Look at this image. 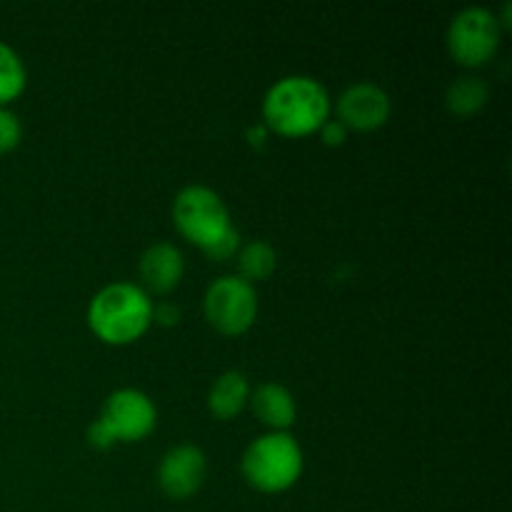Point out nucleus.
<instances>
[{"instance_id": "nucleus-1", "label": "nucleus", "mask_w": 512, "mask_h": 512, "mask_svg": "<svg viewBox=\"0 0 512 512\" xmlns=\"http://www.w3.org/2000/svg\"><path fill=\"white\" fill-rule=\"evenodd\" d=\"M328 118V90L315 78H308V75H288V78H280L265 93V128L283 135V138H305L310 133H318Z\"/></svg>"}, {"instance_id": "nucleus-2", "label": "nucleus", "mask_w": 512, "mask_h": 512, "mask_svg": "<svg viewBox=\"0 0 512 512\" xmlns=\"http://www.w3.org/2000/svg\"><path fill=\"white\" fill-rule=\"evenodd\" d=\"M88 325L108 345H130L153 325V300L140 285L113 283L88 305Z\"/></svg>"}, {"instance_id": "nucleus-3", "label": "nucleus", "mask_w": 512, "mask_h": 512, "mask_svg": "<svg viewBox=\"0 0 512 512\" xmlns=\"http://www.w3.org/2000/svg\"><path fill=\"white\" fill-rule=\"evenodd\" d=\"M243 478L260 493H285L303 475V450L288 433H268L248 445Z\"/></svg>"}, {"instance_id": "nucleus-4", "label": "nucleus", "mask_w": 512, "mask_h": 512, "mask_svg": "<svg viewBox=\"0 0 512 512\" xmlns=\"http://www.w3.org/2000/svg\"><path fill=\"white\" fill-rule=\"evenodd\" d=\"M173 223L178 233L198 245L203 253H208L218 240L235 230L228 205L215 190L205 185H188L180 190L173 203Z\"/></svg>"}, {"instance_id": "nucleus-5", "label": "nucleus", "mask_w": 512, "mask_h": 512, "mask_svg": "<svg viewBox=\"0 0 512 512\" xmlns=\"http://www.w3.org/2000/svg\"><path fill=\"white\" fill-rule=\"evenodd\" d=\"M205 318L220 335H243L258 318V293L238 275L218 278L205 293Z\"/></svg>"}, {"instance_id": "nucleus-6", "label": "nucleus", "mask_w": 512, "mask_h": 512, "mask_svg": "<svg viewBox=\"0 0 512 512\" xmlns=\"http://www.w3.org/2000/svg\"><path fill=\"white\" fill-rule=\"evenodd\" d=\"M500 45V23L488 8H465L448 28V50L465 68L488 63Z\"/></svg>"}, {"instance_id": "nucleus-7", "label": "nucleus", "mask_w": 512, "mask_h": 512, "mask_svg": "<svg viewBox=\"0 0 512 512\" xmlns=\"http://www.w3.org/2000/svg\"><path fill=\"white\" fill-rule=\"evenodd\" d=\"M158 420L153 400L133 388L115 390L105 398L98 423L113 443H138L148 438Z\"/></svg>"}, {"instance_id": "nucleus-8", "label": "nucleus", "mask_w": 512, "mask_h": 512, "mask_svg": "<svg viewBox=\"0 0 512 512\" xmlns=\"http://www.w3.org/2000/svg\"><path fill=\"white\" fill-rule=\"evenodd\" d=\"M205 473H208V460H205L203 450L195 448V445H178V448L168 450L160 460V490L170 500L193 498L203 488Z\"/></svg>"}, {"instance_id": "nucleus-9", "label": "nucleus", "mask_w": 512, "mask_h": 512, "mask_svg": "<svg viewBox=\"0 0 512 512\" xmlns=\"http://www.w3.org/2000/svg\"><path fill=\"white\" fill-rule=\"evenodd\" d=\"M338 118L348 130L370 133L388 123L390 98L380 85L355 83L338 98Z\"/></svg>"}, {"instance_id": "nucleus-10", "label": "nucleus", "mask_w": 512, "mask_h": 512, "mask_svg": "<svg viewBox=\"0 0 512 512\" xmlns=\"http://www.w3.org/2000/svg\"><path fill=\"white\" fill-rule=\"evenodd\" d=\"M183 270V255L170 243H155L140 255L138 273L140 280H143V290L148 295L173 293L180 285V280H183Z\"/></svg>"}, {"instance_id": "nucleus-11", "label": "nucleus", "mask_w": 512, "mask_h": 512, "mask_svg": "<svg viewBox=\"0 0 512 512\" xmlns=\"http://www.w3.org/2000/svg\"><path fill=\"white\" fill-rule=\"evenodd\" d=\"M250 403H253L255 418L263 425H268L273 433H285L295 423V415H298V408H295V400L290 395V390L278 383L260 385L253 393Z\"/></svg>"}, {"instance_id": "nucleus-12", "label": "nucleus", "mask_w": 512, "mask_h": 512, "mask_svg": "<svg viewBox=\"0 0 512 512\" xmlns=\"http://www.w3.org/2000/svg\"><path fill=\"white\" fill-rule=\"evenodd\" d=\"M250 400V383L240 370H228L208 393V410L218 420H233Z\"/></svg>"}, {"instance_id": "nucleus-13", "label": "nucleus", "mask_w": 512, "mask_h": 512, "mask_svg": "<svg viewBox=\"0 0 512 512\" xmlns=\"http://www.w3.org/2000/svg\"><path fill=\"white\" fill-rule=\"evenodd\" d=\"M490 88L480 78H458L445 93V105L455 118H473L488 103Z\"/></svg>"}, {"instance_id": "nucleus-14", "label": "nucleus", "mask_w": 512, "mask_h": 512, "mask_svg": "<svg viewBox=\"0 0 512 512\" xmlns=\"http://www.w3.org/2000/svg\"><path fill=\"white\" fill-rule=\"evenodd\" d=\"M275 268H278V253L265 240H253L238 250V278H243L245 283L253 285L268 280Z\"/></svg>"}, {"instance_id": "nucleus-15", "label": "nucleus", "mask_w": 512, "mask_h": 512, "mask_svg": "<svg viewBox=\"0 0 512 512\" xmlns=\"http://www.w3.org/2000/svg\"><path fill=\"white\" fill-rule=\"evenodd\" d=\"M25 80H28V75H25V65L20 55L8 43L0 40V108H5L10 100L23 93Z\"/></svg>"}, {"instance_id": "nucleus-16", "label": "nucleus", "mask_w": 512, "mask_h": 512, "mask_svg": "<svg viewBox=\"0 0 512 512\" xmlns=\"http://www.w3.org/2000/svg\"><path fill=\"white\" fill-rule=\"evenodd\" d=\"M23 140V125L18 115L8 108H0V155L15 150Z\"/></svg>"}, {"instance_id": "nucleus-17", "label": "nucleus", "mask_w": 512, "mask_h": 512, "mask_svg": "<svg viewBox=\"0 0 512 512\" xmlns=\"http://www.w3.org/2000/svg\"><path fill=\"white\" fill-rule=\"evenodd\" d=\"M320 135H323L325 145H330V148H338V145H343L345 138H348V128H345L340 120L328 118L323 123V128H320Z\"/></svg>"}, {"instance_id": "nucleus-18", "label": "nucleus", "mask_w": 512, "mask_h": 512, "mask_svg": "<svg viewBox=\"0 0 512 512\" xmlns=\"http://www.w3.org/2000/svg\"><path fill=\"white\" fill-rule=\"evenodd\" d=\"M180 320V308L173 303H160L153 305V323L163 325V328H170Z\"/></svg>"}]
</instances>
